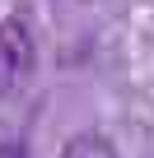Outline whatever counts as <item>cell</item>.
<instances>
[{
	"mask_svg": "<svg viewBox=\"0 0 154 158\" xmlns=\"http://www.w3.org/2000/svg\"><path fill=\"white\" fill-rule=\"evenodd\" d=\"M37 70V42L28 33L24 19H0V79L5 89H19L28 84Z\"/></svg>",
	"mask_w": 154,
	"mask_h": 158,
	"instance_id": "6da1fadb",
	"label": "cell"
},
{
	"mask_svg": "<svg viewBox=\"0 0 154 158\" xmlns=\"http://www.w3.org/2000/svg\"><path fill=\"white\" fill-rule=\"evenodd\" d=\"M61 158H117V149L103 135H75V139H65Z\"/></svg>",
	"mask_w": 154,
	"mask_h": 158,
	"instance_id": "7a4b0ae2",
	"label": "cell"
},
{
	"mask_svg": "<svg viewBox=\"0 0 154 158\" xmlns=\"http://www.w3.org/2000/svg\"><path fill=\"white\" fill-rule=\"evenodd\" d=\"M0 158H28L24 144H0Z\"/></svg>",
	"mask_w": 154,
	"mask_h": 158,
	"instance_id": "3957f363",
	"label": "cell"
},
{
	"mask_svg": "<svg viewBox=\"0 0 154 158\" xmlns=\"http://www.w3.org/2000/svg\"><path fill=\"white\" fill-rule=\"evenodd\" d=\"M0 93H5V79H0Z\"/></svg>",
	"mask_w": 154,
	"mask_h": 158,
	"instance_id": "277c9868",
	"label": "cell"
}]
</instances>
